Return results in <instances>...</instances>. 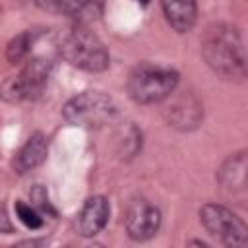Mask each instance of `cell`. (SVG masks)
Here are the masks:
<instances>
[{
  "label": "cell",
  "instance_id": "16",
  "mask_svg": "<svg viewBox=\"0 0 248 248\" xmlns=\"http://www.w3.org/2000/svg\"><path fill=\"white\" fill-rule=\"evenodd\" d=\"M29 200H31V205L41 213V215H56V209L52 207L50 200H48V194H46V188L41 186V184H35L29 192Z\"/></svg>",
  "mask_w": 248,
  "mask_h": 248
},
{
  "label": "cell",
  "instance_id": "17",
  "mask_svg": "<svg viewBox=\"0 0 248 248\" xmlns=\"http://www.w3.org/2000/svg\"><path fill=\"white\" fill-rule=\"evenodd\" d=\"M16 213H17V217L21 219V223L25 225V227H29V229H39L41 225H43V217H41V213L29 203H23V202H17L16 203Z\"/></svg>",
  "mask_w": 248,
  "mask_h": 248
},
{
  "label": "cell",
  "instance_id": "8",
  "mask_svg": "<svg viewBox=\"0 0 248 248\" xmlns=\"http://www.w3.org/2000/svg\"><path fill=\"white\" fill-rule=\"evenodd\" d=\"M165 101H169L165 108V120L169 122V126L182 132L200 126L203 118V105L194 93H178L176 97H172L170 93Z\"/></svg>",
  "mask_w": 248,
  "mask_h": 248
},
{
  "label": "cell",
  "instance_id": "14",
  "mask_svg": "<svg viewBox=\"0 0 248 248\" xmlns=\"http://www.w3.org/2000/svg\"><path fill=\"white\" fill-rule=\"evenodd\" d=\"M116 138H118L116 143H118V155H120V157L130 159V157H134V155L140 151V147H141V132H140L132 122L124 124V126L118 130V136H116Z\"/></svg>",
  "mask_w": 248,
  "mask_h": 248
},
{
  "label": "cell",
  "instance_id": "4",
  "mask_svg": "<svg viewBox=\"0 0 248 248\" xmlns=\"http://www.w3.org/2000/svg\"><path fill=\"white\" fill-rule=\"evenodd\" d=\"M62 114L72 126L101 128L118 116V107L108 95L101 91H83L64 105Z\"/></svg>",
  "mask_w": 248,
  "mask_h": 248
},
{
  "label": "cell",
  "instance_id": "12",
  "mask_svg": "<svg viewBox=\"0 0 248 248\" xmlns=\"http://www.w3.org/2000/svg\"><path fill=\"white\" fill-rule=\"evenodd\" d=\"M48 155V140L45 134L35 132L29 136V140L23 143V147L16 153L14 157V170L17 174H25L33 169H37L39 165H43V161Z\"/></svg>",
  "mask_w": 248,
  "mask_h": 248
},
{
  "label": "cell",
  "instance_id": "5",
  "mask_svg": "<svg viewBox=\"0 0 248 248\" xmlns=\"http://www.w3.org/2000/svg\"><path fill=\"white\" fill-rule=\"evenodd\" d=\"M52 72V62L45 58H31L21 68L17 76L8 78L0 87V97L6 103L33 101L43 95L48 85V78Z\"/></svg>",
  "mask_w": 248,
  "mask_h": 248
},
{
  "label": "cell",
  "instance_id": "2",
  "mask_svg": "<svg viewBox=\"0 0 248 248\" xmlns=\"http://www.w3.org/2000/svg\"><path fill=\"white\" fill-rule=\"evenodd\" d=\"M58 52L70 66L91 74L105 72L110 64V56L105 45L83 23H76L60 35Z\"/></svg>",
  "mask_w": 248,
  "mask_h": 248
},
{
  "label": "cell",
  "instance_id": "6",
  "mask_svg": "<svg viewBox=\"0 0 248 248\" xmlns=\"http://www.w3.org/2000/svg\"><path fill=\"white\" fill-rule=\"evenodd\" d=\"M200 221L211 236L227 246H246L248 242V229L244 221L223 205L205 203L200 209Z\"/></svg>",
  "mask_w": 248,
  "mask_h": 248
},
{
  "label": "cell",
  "instance_id": "9",
  "mask_svg": "<svg viewBox=\"0 0 248 248\" xmlns=\"http://www.w3.org/2000/svg\"><path fill=\"white\" fill-rule=\"evenodd\" d=\"M110 217V205L105 196H91L85 200L78 213V232L81 236H95L99 234Z\"/></svg>",
  "mask_w": 248,
  "mask_h": 248
},
{
  "label": "cell",
  "instance_id": "15",
  "mask_svg": "<svg viewBox=\"0 0 248 248\" xmlns=\"http://www.w3.org/2000/svg\"><path fill=\"white\" fill-rule=\"evenodd\" d=\"M33 41H35V33L31 31H21L17 33L6 46V58L12 62V64H17L21 60L27 58L31 46H33Z\"/></svg>",
  "mask_w": 248,
  "mask_h": 248
},
{
  "label": "cell",
  "instance_id": "10",
  "mask_svg": "<svg viewBox=\"0 0 248 248\" xmlns=\"http://www.w3.org/2000/svg\"><path fill=\"white\" fill-rule=\"evenodd\" d=\"M35 4L45 12L68 16L78 19V23H85L101 16L105 0H35Z\"/></svg>",
  "mask_w": 248,
  "mask_h": 248
},
{
  "label": "cell",
  "instance_id": "18",
  "mask_svg": "<svg viewBox=\"0 0 248 248\" xmlns=\"http://www.w3.org/2000/svg\"><path fill=\"white\" fill-rule=\"evenodd\" d=\"M138 2H141V4H147V2H149V0H138Z\"/></svg>",
  "mask_w": 248,
  "mask_h": 248
},
{
  "label": "cell",
  "instance_id": "1",
  "mask_svg": "<svg viewBox=\"0 0 248 248\" xmlns=\"http://www.w3.org/2000/svg\"><path fill=\"white\" fill-rule=\"evenodd\" d=\"M205 64L227 79L246 78V50L240 31L229 23H211L202 37Z\"/></svg>",
  "mask_w": 248,
  "mask_h": 248
},
{
  "label": "cell",
  "instance_id": "3",
  "mask_svg": "<svg viewBox=\"0 0 248 248\" xmlns=\"http://www.w3.org/2000/svg\"><path fill=\"white\" fill-rule=\"evenodd\" d=\"M178 87V74L172 68L155 66L149 62L138 64L128 76V97L138 105L163 103Z\"/></svg>",
  "mask_w": 248,
  "mask_h": 248
},
{
  "label": "cell",
  "instance_id": "11",
  "mask_svg": "<svg viewBox=\"0 0 248 248\" xmlns=\"http://www.w3.org/2000/svg\"><path fill=\"white\" fill-rule=\"evenodd\" d=\"M217 180L229 194H240L248 184V157L246 151L229 155L217 170Z\"/></svg>",
  "mask_w": 248,
  "mask_h": 248
},
{
  "label": "cell",
  "instance_id": "7",
  "mask_svg": "<svg viewBox=\"0 0 248 248\" xmlns=\"http://www.w3.org/2000/svg\"><path fill=\"white\" fill-rule=\"evenodd\" d=\"M124 225L132 240H138V242L149 240L157 234L161 227V211L149 200H143V198L134 200L126 209Z\"/></svg>",
  "mask_w": 248,
  "mask_h": 248
},
{
  "label": "cell",
  "instance_id": "13",
  "mask_svg": "<svg viewBox=\"0 0 248 248\" xmlns=\"http://www.w3.org/2000/svg\"><path fill=\"white\" fill-rule=\"evenodd\" d=\"M161 6L165 19L174 31L186 33L194 27L198 16L196 0H161Z\"/></svg>",
  "mask_w": 248,
  "mask_h": 248
}]
</instances>
